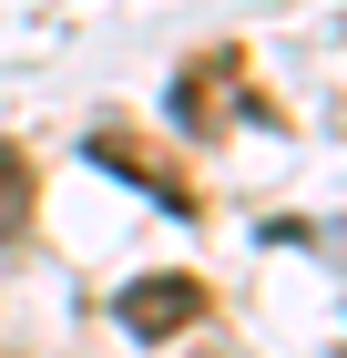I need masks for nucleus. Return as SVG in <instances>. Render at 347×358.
Here are the masks:
<instances>
[{"label":"nucleus","mask_w":347,"mask_h":358,"mask_svg":"<svg viewBox=\"0 0 347 358\" xmlns=\"http://www.w3.org/2000/svg\"><path fill=\"white\" fill-rule=\"evenodd\" d=\"M21 225H31V164L0 154V236H21Z\"/></svg>","instance_id":"2"},{"label":"nucleus","mask_w":347,"mask_h":358,"mask_svg":"<svg viewBox=\"0 0 347 358\" xmlns=\"http://www.w3.org/2000/svg\"><path fill=\"white\" fill-rule=\"evenodd\" d=\"M112 317H123L133 338H184L194 317H205V276H133Z\"/></svg>","instance_id":"1"}]
</instances>
